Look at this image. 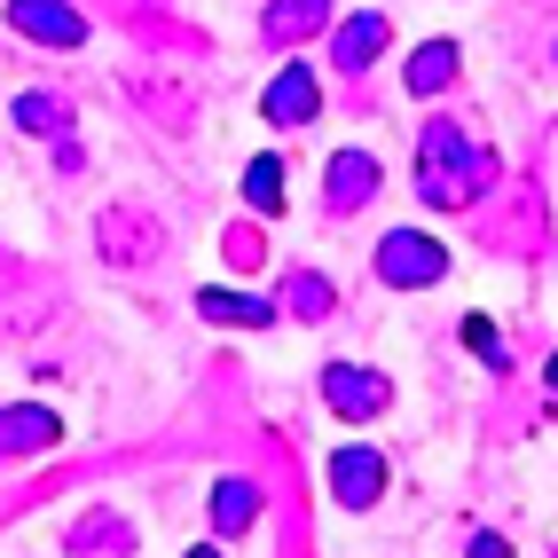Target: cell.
Wrapping results in <instances>:
<instances>
[{
    "mask_svg": "<svg viewBox=\"0 0 558 558\" xmlns=\"http://www.w3.org/2000/svg\"><path fill=\"white\" fill-rule=\"evenodd\" d=\"M417 190H425V205H472L488 190V158H480L449 119H433L425 150H417Z\"/></svg>",
    "mask_w": 558,
    "mask_h": 558,
    "instance_id": "cell-1",
    "label": "cell"
},
{
    "mask_svg": "<svg viewBox=\"0 0 558 558\" xmlns=\"http://www.w3.org/2000/svg\"><path fill=\"white\" fill-rule=\"evenodd\" d=\"M449 276V252H440L425 229H393L378 244V283H401V291H417V283H440Z\"/></svg>",
    "mask_w": 558,
    "mask_h": 558,
    "instance_id": "cell-2",
    "label": "cell"
},
{
    "mask_svg": "<svg viewBox=\"0 0 558 558\" xmlns=\"http://www.w3.org/2000/svg\"><path fill=\"white\" fill-rule=\"evenodd\" d=\"M323 401L330 409H339V417H386V409H393V386L378 378V369H354V362H330L323 369Z\"/></svg>",
    "mask_w": 558,
    "mask_h": 558,
    "instance_id": "cell-3",
    "label": "cell"
},
{
    "mask_svg": "<svg viewBox=\"0 0 558 558\" xmlns=\"http://www.w3.org/2000/svg\"><path fill=\"white\" fill-rule=\"evenodd\" d=\"M9 24L24 40H48V48H80L87 40V24H80L71 0H9Z\"/></svg>",
    "mask_w": 558,
    "mask_h": 558,
    "instance_id": "cell-4",
    "label": "cell"
},
{
    "mask_svg": "<svg viewBox=\"0 0 558 558\" xmlns=\"http://www.w3.org/2000/svg\"><path fill=\"white\" fill-rule=\"evenodd\" d=\"M330 496H339L347 511H369L386 496V457H369V449H339L330 457Z\"/></svg>",
    "mask_w": 558,
    "mask_h": 558,
    "instance_id": "cell-5",
    "label": "cell"
},
{
    "mask_svg": "<svg viewBox=\"0 0 558 558\" xmlns=\"http://www.w3.org/2000/svg\"><path fill=\"white\" fill-rule=\"evenodd\" d=\"M315 102H323V95H315V71H307V63H283L259 110H268L276 126H307V119H315Z\"/></svg>",
    "mask_w": 558,
    "mask_h": 558,
    "instance_id": "cell-6",
    "label": "cell"
},
{
    "mask_svg": "<svg viewBox=\"0 0 558 558\" xmlns=\"http://www.w3.org/2000/svg\"><path fill=\"white\" fill-rule=\"evenodd\" d=\"M330 56H339V71H369V63L386 56V16H378V9L347 16L339 32H330Z\"/></svg>",
    "mask_w": 558,
    "mask_h": 558,
    "instance_id": "cell-7",
    "label": "cell"
},
{
    "mask_svg": "<svg viewBox=\"0 0 558 558\" xmlns=\"http://www.w3.org/2000/svg\"><path fill=\"white\" fill-rule=\"evenodd\" d=\"M315 24H323V0H268V16H259V32H268L276 48H291V40H307Z\"/></svg>",
    "mask_w": 558,
    "mask_h": 558,
    "instance_id": "cell-8",
    "label": "cell"
},
{
    "mask_svg": "<svg viewBox=\"0 0 558 558\" xmlns=\"http://www.w3.org/2000/svg\"><path fill=\"white\" fill-rule=\"evenodd\" d=\"M252 519H259V488H252V480H220V488H213V527L244 535Z\"/></svg>",
    "mask_w": 558,
    "mask_h": 558,
    "instance_id": "cell-9",
    "label": "cell"
},
{
    "mask_svg": "<svg viewBox=\"0 0 558 558\" xmlns=\"http://www.w3.org/2000/svg\"><path fill=\"white\" fill-rule=\"evenodd\" d=\"M369 190H378V166H369L362 150H339V158H330V205H339V213L362 205Z\"/></svg>",
    "mask_w": 558,
    "mask_h": 558,
    "instance_id": "cell-10",
    "label": "cell"
},
{
    "mask_svg": "<svg viewBox=\"0 0 558 558\" xmlns=\"http://www.w3.org/2000/svg\"><path fill=\"white\" fill-rule=\"evenodd\" d=\"M40 440H56V417H48V409H32V401H16L9 425H0V449L24 457V449H40Z\"/></svg>",
    "mask_w": 558,
    "mask_h": 558,
    "instance_id": "cell-11",
    "label": "cell"
},
{
    "mask_svg": "<svg viewBox=\"0 0 558 558\" xmlns=\"http://www.w3.org/2000/svg\"><path fill=\"white\" fill-rule=\"evenodd\" d=\"M449 80H457V48L449 40H433V48L409 56V95H440Z\"/></svg>",
    "mask_w": 558,
    "mask_h": 558,
    "instance_id": "cell-12",
    "label": "cell"
},
{
    "mask_svg": "<svg viewBox=\"0 0 558 558\" xmlns=\"http://www.w3.org/2000/svg\"><path fill=\"white\" fill-rule=\"evenodd\" d=\"M197 315H213V323H276V307L252 300V291H197Z\"/></svg>",
    "mask_w": 558,
    "mask_h": 558,
    "instance_id": "cell-13",
    "label": "cell"
},
{
    "mask_svg": "<svg viewBox=\"0 0 558 558\" xmlns=\"http://www.w3.org/2000/svg\"><path fill=\"white\" fill-rule=\"evenodd\" d=\"M244 205H252V213H276V205H283V166H276V158H252V166H244Z\"/></svg>",
    "mask_w": 558,
    "mask_h": 558,
    "instance_id": "cell-14",
    "label": "cell"
},
{
    "mask_svg": "<svg viewBox=\"0 0 558 558\" xmlns=\"http://www.w3.org/2000/svg\"><path fill=\"white\" fill-rule=\"evenodd\" d=\"M16 119H24L32 134H48V126H63V119H71V110H63V102H40V95H24V102H16Z\"/></svg>",
    "mask_w": 558,
    "mask_h": 558,
    "instance_id": "cell-15",
    "label": "cell"
},
{
    "mask_svg": "<svg viewBox=\"0 0 558 558\" xmlns=\"http://www.w3.org/2000/svg\"><path fill=\"white\" fill-rule=\"evenodd\" d=\"M464 347H472V354H488V362H504V339H496V323H488V315H464Z\"/></svg>",
    "mask_w": 558,
    "mask_h": 558,
    "instance_id": "cell-16",
    "label": "cell"
},
{
    "mask_svg": "<svg viewBox=\"0 0 558 558\" xmlns=\"http://www.w3.org/2000/svg\"><path fill=\"white\" fill-rule=\"evenodd\" d=\"M472 558H511V543H496V535H480V543H472Z\"/></svg>",
    "mask_w": 558,
    "mask_h": 558,
    "instance_id": "cell-17",
    "label": "cell"
},
{
    "mask_svg": "<svg viewBox=\"0 0 558 558\" xmlns=\"http://www.w3.org/2000/svg\"><path fill=\"white\" fill-rule=\"evenodd\" d=\"M550 386H558V354H550Z\"/></svg>",
    "mask_w": 558,
    "mask_h": 558,
    "instance_id": "cell-18",
    "label": "cell"
},
{
    "mask_svg": "<svg viewBox=\"0 0 558 558\" xmlns=\"http://www.w3.org/2000/svg\"><path fill=\"white\" fill-rule=\"evenodd\" d=\"M190 558H220V550H190Z\"/></svg>",
    "mask_w": 558,
    "mask_h": 558,
    "instance_id": "cell-19",
    "label": "cell"
}]
</instances>
